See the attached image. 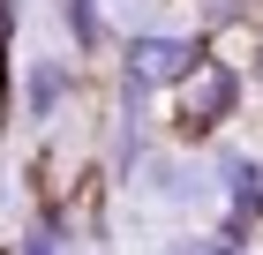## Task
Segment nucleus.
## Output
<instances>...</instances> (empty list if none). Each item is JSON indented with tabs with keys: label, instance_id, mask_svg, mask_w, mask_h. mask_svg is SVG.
Wrapping results in <instances>:
<instances>
[{
	"label": "nucleus",
	"instance_id": "obj_1",
	"mask_svg": "<svg viewBox=\"0 0 263 255\" xmlns=\"http://www.w3.org/2000/svg\"><path fill=\"white\" fill-rule=\"evenodd\" d=\"M196 60H203V53H196L188 38H143V45H128V83H136V90H151V83H181Z\"/></svg>",
	"mask_w": 263,
	"mask_h": 255
},
{
	"label": "nucleus",
	"instance_id": "obj_2",
	"mask_svg": "<svg viewBox=\"0 0 263 255\" xmlns=\"http://www.w3.org/2000/svg\"><path fill=\"white\" fill-rule=\"evenodd\" d=\"M188 75H196V83H188V113H181V128H188V135H203L211 120L233 113V90H241V83L226 75V68H203V60L188 68Z\"/></svg>",
	"mask_w": 263,
	"mask_h": 255
},
{
	"label": "nucleus",
	"instance_id": "obj_3",
	"mask_svg": "<svg viewBox=\"0 0 263 255\" xmlns=\"http://www.w3.org/2000/svg\"><path fill=\"white\" fill-rule=\"evenodd\" d=\"M256 75H263V53H256Z\"/></svg>",
	"mask_w": 263,
	"mask_h": 255
}]
</instances>
